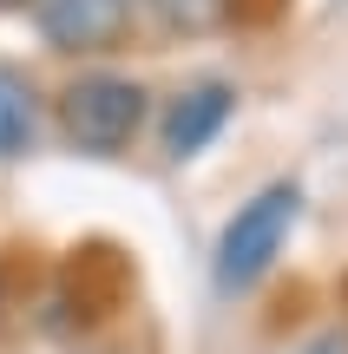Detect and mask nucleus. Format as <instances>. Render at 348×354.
I'll list each match as a JSON object with an SVG mask.
<instances>
[{"instance_id": "nucleus-1", "label": "nucleus", "mask_w": 348, "mask_h": 354, "mask_svg": "<svg viewBox=\"0 0 348 354\" xmlns=\"http://www.w3.org/2000/svg\"><path fill=\"white\" fill-rule=\"evenodd\" d=\"M296 223H302V184H289V177H276V184H263L250 203H237V216L217 236V263H210L217 289L223 295H250L276 269V256L289 250Z\"/></svg>"}, {"instance_id": "nucleus-2", "label": "nucleus", "mask_w": 348, "mask_h": 354, "mask_svg": "<svg viewBox=\"0 0 348 354\" xmlns=\"http://www.w3.org/2000/svg\"><path fill=\"white\" fill-rule=\"evenodd\" d=\"M145 99L152 92L125 73H79L59 92V138L86 158H118L145 125Z\"/></svg>"}, {"instance_id": "nucleus-3", "label": "nucleus", "mask_w": 348, "mask_h": 354, "mask_svg": "<svg viewBox=\"0 0 348 354\" xmlns=\"http://www.w3.org/2000/svg\"><path fill=\"white\" fill-rule=\"evenodd\" d=\"M26 7H33V26H39V39H46L53 53H66V59H99V53H112L118 39L131 33L138 0H26Z\"/></svg>"}, {"instance_id": "nucleus-4", "label": "nucleus", "mask_w": 348, "mask_h": 354, "mask_svg": "<svg viewBox=\"0 0 348 354\" xmlns=\"http://www.w3.org/2000/svg\"><path fill=\"white\" fill-rule=\"evenodd\" d=\"M230 112H237V92L223 86V79H204V86L178 92L171 112H165V158H178V165L197 158L223 125H230Z\"/></svg>"}, {"instance_id": "nucleus-5", "label": "nucleus", "mask_w": 348, "mask_h": 354, "mask_svg": "<svg viewBox=\"0 0 348 354\" xmlns=\"http://www.w3.org/2000/svg\"><path fill=\"white\" fill-rule=\"evenodd\" d=\"M33 138H39V92L26 73L0 66V165L33 151Z\"/></svg>"}, {"instance_id": "nucleus-6", "label": "nucleus", "mask_w": 348, "mask_h": 354, "mask_svg": "<svg viewBox=\"0 0 348 354\" xmlns=\"http://www.w3.org/2000/svg\"><path fill=\"white\" fill-rule=\"evenodd\" d=\"M145 7H152L165 26H178V33H210V26L230 20L237 0H145Z\"/></svg>"}, {"instance_id": "nucleus-7", "label": "nucleus", "mask_w": 348, "mask_h": 354, "mask_svg": "<svg viewBox=\"0 0 348 354\" xmlns=\"http://www.w3.org/2000/svg\"><path fill=\"white\" fill-rule=\"evenodd\" d=\"M296 354H348V328H322V335H309Z\"/></svg>"}, {"instance_id": "nucleus-8", "label": "nucleus", "mask_w": 348, "mask_h": 354, "mask_svg": "<svg viewBox=\"0 0 348 354\" xmlns=\"http://www.w3.org/2000/svg\"><path fill=\"white\" fill-rule=\"evenodd\" d=\"M0 322H7V282H0Z\"/></svg>"}, {"instance_id": "nucleus-9", "label": "nucleus", "mask_w": 348, "mask_h": 354, "mask_svg": "<svg viewBox=\"0 0 348 354\" xmlns=\"http://www.w3.org/2000/svg\"><path fill=\"white\" fill-rule=\"evenodd\" d=\"M0 7H26V0H0Z\"/></svg>"}]
</instances>
